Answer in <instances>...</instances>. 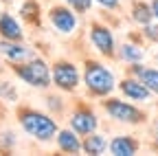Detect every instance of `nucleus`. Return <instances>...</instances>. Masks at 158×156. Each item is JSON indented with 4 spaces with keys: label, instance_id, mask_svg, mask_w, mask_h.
<instances>
[{
    "label": "nucleus",
    "instance_id": "f257e3e1",
    "mask_svg": "<svg viewBox=\"0 0 158 156\" xmlns=\"http://www.w3.org/2000/svg\"><path fill=\"white\" fill-rule=\"evenodd\" d=\"M20 123H22L24 132L35 136L37 141H51L53 136L57 134V125L51 116L42 114V112H35V110H27L20 114Z\"/></svg>",
    "mask_w": 158,
    "mask_h": 156
},
{
    "label": "nucleus",
    "instance_id": "f03ea898",
    "mask_svg": "<svg viewBox=\"0 0 158 156\" xmlns=\"http://www.w3.org/2000/svg\"><path fill=\"white\" fill-rule=\"evenodd\" d=\"M86 86L94 95L103 97V95H110L114 90L116 82H114V75L106 66L94 64V62H88V66H86Z\"/></svg>",
    "mask_w": 158,
    "mask_h": 156
},
{
    "label": "nucleus",
    "instance_id": "7ed1b4c3",
    "mask_svg": "<svg viewBox=\"0 0 158 156\" xmlns=\"http://www.w3.org/2000/svg\"><path fill=\"white\" fill-rule=\"evenodd\" d=\"M18 75L22 79L35 88H46L51 84V73H48V66L42 62V60H31L29 64L24 66H18Z\"/></svg>",
    "mask_w": 158,
    "mask_h": 156
},
{
    "label": "nucleus",
    "instance_id": "20e7f679",
    "mask_svg": "<svg viewBox=\"0 0 158 156\" xmlns=\"http://www.w3.org/2000/svg\"><path fill=\"white\" fill-rule=\"evenodd\" d=\"M106 110H108V114L112 116V119L121 121V123L136 125V123H143L145 121V114L138 110L136 106L125 103V101H118V99H108L106 101Z\"/></svg>",
    "mask_w": 158,
    "mask_h": 156
},
{
    "label": "nucleus",
    "instance_id": "39448f33",
    "mask_svg": "<svg viewBox=\"0 0 158 156\" xmlns=\"http://www.w3.org/2000/svg\"><path fill=\"white\" fill-rule=\"evenodd\" d=\"M53 82H55V86H59L66 92L75 90L79 86V70H77V66L70 64V62H57L53 66Z\"/></svg>",
    "mask_w": 158,
    "mask_h": 156
},
{
    "label": "nucleus",
    "instance_id": "423d86ee",
    "mask_svg": "<svg viewBox=\"0 0 158 156\" xmlns=\"http://www.w3.org/2000/svg\"><path fill=\"white\" fill-rule=\"evenodd\" d=\"M121 92L127 97V99H132V101H141V103H147L149 99H152V92H149V88L138 79H132V77H127V79H123L121 82Z\"/></svg>",
    "mask_w": 158,
    "mask_h": 156
},
{
    "label": "nucleus",
    "instance_id": "0eeeda50",
    "mask_svg": "<svg viewBox=\"0 0 158 156\" xmlns=\"http://www.w3.org/2000/svg\"><path fill=\"white\" fill-rule=\"evenodd\" d=\"M90 40H92L94 48H99L103 55H114V37H112L110 29H106L101 24H92Z\"/></svg>",
    "mask_w": 158,
    "mask_h": 156
},
{
    "label": "nucleus",
    "instance_id": "6e6552de",
    "mask_svg": "<svg viewBox=\"0 0 158 156\" xmlns=\"http://www.w3.org/2000/svg\"><path fill=\"white\" fill-rule=\"evenodd\" d=\"M51 22H53V27H55L59 33H73L75 27H77L75 13H70L66 7H55V9L51 11Z\"/></svg>",
    "mask_w": 158,
    "mask_h": 156
},
{
    "label": "nucleus",
    "instance_id": "1a4fd4ad",
    "mask_svg": "<svg viewBox=\"0 0 158 156\" xmlns=\"http://www.w3.org/2000/svg\"><path fill=\"white\" fill-rule=\"evenodd\" d=\"M70 125L77 134H90L97 130V116L90 112V110H77L73 116H70Z\"/></svg>",
    "mask_w": 158,
    "mask_h": 156
},
{
    "label": "nucleus",
    "instance_id": "9d476101",
    "mask_svg": "<svg viewBox=\"0 0 158 156\" xmlns=\"http://www.w3.org/2000/svg\"><path fill=\"white\" fill-rule=\"evenodd\" d=\"M112 154L116 156H132L138 152V141L132 139V136H116V139L108 145Z\"/></svg>",
    "mask_w": 158,
    "mask_h": 156
},
{
    "label": "nucleus",
    "instance_id": "9b49d317",
    "mask_svg": "<svg viewBox=\"0 0 158 156\" xmlns=\"http://www.w3.org/2000/svg\"><path fill=\"white\" fill-rule=\"evenodd\" d=\"M57 145L66 154H77L79 150H81V141L77 139L75 130H62V132H59L57 134Z\"/></svg>",
    "mask_w": 158,
    "mask_h": 156
},
{
    "label": "nucleus",
    "instance_id": "f8f14e48",
    "mask_svg": "<svg viewBox=\"0 0 158 156\" xmlns=\"http://www.w3.org/2000/svg\"><path fill=\"white\" fill-rule=\"evenodd\" d=\"M0 35H2L5 40H13V42L22 40V29H20V24L9 13H5L2 18H0Z\"/></svg>",
    "mask_w": 158,
    "mask_h": 156
},
{
    "label": "nucleus",
    "instance_id": "ddd939ff",
    "mask_svg": "<svg viewBox=\"0 0 158 156\" xmlns=\"http://www.w3.org/2000/svg\"><path fill=\"white\" fill-rule=\"evenodd\" d=\"M0 53H2L5 57H9V60H13V62L29 60V57H31V51H29L27 46L13 44V40H5V42H0Z\"/></svg>",
    "mask_w": 158,
    "mask_h": 156
},
{
    "label": "nucleus",
    "instance_id": "4468645a",
    "mask_svg": "<svg viewBox=\"0 0 158 156\" xmlns=\"http://www.w3.org/2000/svg\"><path fill=\"white\" fill-rule=\"evenodd\" d=\"M132 18H134V22L138 24H149L154 20V13H152V5L147 2H134L132 5Z\"/></svg>",
    "mask_w": 158,
    "mask_h": 156
},
{
    "label": "nucleus",
    "instance_id": "2eb2a0df",
    "mask_svg": "<svg viewBox=\"0 0 158 156\" xmlns=\"http://www.w3.org/2000/svg\"><path fill=\"white\" fill-rule=\"evenodd\" d=\"M108 147V143H106V139L101 134H92L90 132V136L81 143V150L84 152H88V154H103V150Z\"/></svg>",
    "mask_w": 158,
    "mask_h": 156
},
{
    "label": "nucleus",
    "instance_id": "dca6fc26",
    "mask_svg": "<svg viewBox=\"0 0 158 156\" xmlns=\"http://www.w3.org/2000/svg\"><path fill=\"white\" fill-rule=\"evenodd\" d=\"M138 79H141L152 95H158V68H143L138 73Z\"/></svg>",
    "mask_w": 158,
    "mask_h": 156
},
{
    "label": "nucleus",
    "instance_id": "f3484780",
    "mask_svg": "<svg viewBox=\"0 0 158 156\" xmlns=\"http://www.w3.org/2000/svg\"><path fill=\"white\" fill-rule=\"evenodd\" d=\"M121 57L130 64H136V62H143L145 57V51L141 46H134V44H123L121 46Z\"/></svg>",
    "mask_w": 158,
    "mask_h": 156
},
{
    "label": "nucleus",
    "instance_id": "a211bd4d",
    "mask_svg": "<svg viewBox=\"0 0 158 156\" xmlns=\"http://www.w3.org/2000/svg\"><path fill=\"white\" fill-rule=\"evenodd\" d=\"M143 33H145L147 40H152V42H156V44H158V24H152V22H149V24H145V31H143Z\"/></svg>",
    "mask_w": 158,
    "mask_h": 156
},
{
    "label": "nucleus",
    "instance_id": "6ab92c4d",
    "mask_svg": "<svg viewBox=\"0 0 158 156\" xmlns=\"http://www.w3.org/2000/svg\"><path fill=\"white\" fill-rule=\"evenodd\" d=\"M68 5H73V9H77V11H88L92 0H68Z\"/></svg>",
    "mask_w": 158,
    "mask_h": 156
},
{
    "label": "nucleus",
    "instance_id": "aec40b11",
    "mask_svg": "<svg viewBox=\"0 0 158 156\" xmlns=\"http://www.w3.org/2000/svg\"><path fill=\"white\" fill-rule=\"evenodd\" d=\"M101 7H106V9H116L118 7V0H97Z\"/></svg>",
    "mask_w": 158,
    "mask_h": 156
},
{
    "label": "nucleus",
    "instance_id": "412c9836",
    "mask_svg": "<svg viewBox=\"0 0 158 156\" xmlns=\"http://www.w3.org/2000/svg\"><path fill=\"white\" fill-rule=\"evenodd\" d=\"M152 13H154V18H156V20H158V0H152Z\"/></svg>",
    "mask_w": 158,
    "mask_h": 156
},
{
    "label": "nucleus",
    "instance_id": "4be33fe9",
    "mask_svg": "<svg viewBox=\"0 0 158 156\" xmlns=\"http://www.w3.org/2000/svg\"><path fill=\"white\" fill-rule=\"evenodd\" d=\"M156 147H158V130H156Z\"/></svg>",
    "mask_w": 158,
    "mask_h": 156
},
{
    "label": "nucleus",
    "instance_id": "5701e85b",
    "mask_svg": "<svg viewBox=\"0 0 158 156\" xmlns=\"http://www.w3.org/2000/svg\"><path fill=\"white\" fill-rule=\"evenodd\" d=\"M154 125H156V130H158V119H156V123H154Z\"/></svg>",
    "mask_w": 158,
    "mask_h": 156
}]
</instances>
